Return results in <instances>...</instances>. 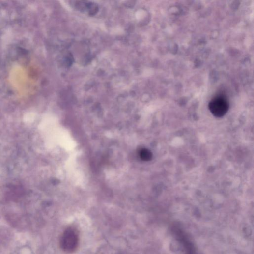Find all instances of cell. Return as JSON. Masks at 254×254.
<instances>
[{
    "mask_svg": "<svg viewBox=\"0 0 254 254\" xmlns=\"http://www.w3.org/2000/svg\"><path fill=\"white\" fill-rule=\"evenodd\" d=\"M139 155L143 161H149L152 158L151 152L148 149L145 148H142L139 151Z\"/></svg>",
    "mask_w": 254,
    "mask_h": 254,
    "instance_id": "3957f363",
    "label": "cell"
},
{
    "mask_svg": "<svg viewBox=\"0 0 254 254\" xmlns=\"http://www.w3.org/2000/svg\"><path fill=\"white\" fill-rule=\"evenodd\" d=\"M79 244V234L77 229L69 227L66 229L60 238L61 249L67 253L75 251Z\"/></svg>",
    "mask_w": 254,
    "mask_h": 254,
    "instance_id": "6da1fadb",
    "label": "cell"
},
{
    "mask_svg": "<svg viewBox=\"0 0 254 254\" xmlns=\"http://www.w3.org/2000/svg\"><path fill=\"white\" fill-rule=\"evenodd\" d=\"M229 108V103L226 97L218 96L214 98L210 102L209 108L212 114L218 118L224 116Z\"/></svg>",
    "mask_w": 254,
    "mask_h": 254,
    "instance_id": "7a4b0ae2",
    "label": "cell"
}]
</instances>
